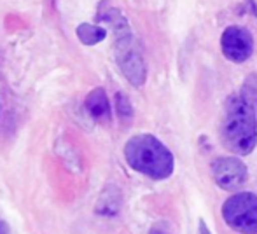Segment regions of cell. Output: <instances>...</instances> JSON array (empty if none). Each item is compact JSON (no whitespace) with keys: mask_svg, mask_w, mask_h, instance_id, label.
Here are the masks:
<instances>
[{"mask_svg":"<svg viewBox=\"0 0 257 234\" xmlns=\"http://www.w3.org/2000/svg\"><path fill=\"white\" fill-rule=\"evenodd\" d=\"M220 138L226 149L234 154L247 156L257 143L255 109L243 100V96H231L226 116L220 126Z\"/></svg>","mask_w":257,"mask_h":234,"instance_id":"obj_1","label":"cell"},{"mask_svg":"<svg viewBox=\"0 0 257 234\" xmlns=\"http://www.w3.org/2000/svg\"><path fill=\"white\" fill-rule=\"evenodd\" d=\"M128 164L139 173L165 180L173 173V154L153 135H137L124 147Z\"/></svg>","mask_w":257,"mask_h":234,"instance_id":"obj_2","label":"cell"},{"mask_svg":"<svg viewBox=\"0 0 257 234\" xmlns=\"http://www.w3.org/2000/svg\"><path fill=\"white\" fill-rule=\"evenodd\" d=\"M222 217L231 229L241 234H257V196L238 192L222 204Z\"/></svg>","mask_w":257,"mask_h":234,"instance_id":"obj_3","label":"cell"},{"mask_svg":"<svg viewBox=\"0 0 257 234\" xmlns=\"http://www.w3.org/2000/svg\"><path fill=\"white\" fill-rule=\"evenodd\" d=\"M115 56H117L119 68L130 81V84L135 88L144 86L147 79V67L144 56L140 55L139 48L133 42L132 34L115 39Z\"/></svg>","mask_w":257,"mask_h":234,"instance_id":"obj_4","label":"cell"},{"mask_svg":"<svg viewBox=\"0 0 257 234\" xmlns=\"http://www.w3.org/2000/svg\"><path fill=\"white\" fill-rule=\"evenodd\" d=\"M220 46H222V55L229 61H234V63L247 61L252 56V51H254L252 35L248 34V30L241 27L226 28L222 39H220Z\"/></svg>","mask_w":257,"mask_h":234,"instance_id":"obj_5","label":"cell"},{"mask_svg":"<svg viewBox=\"0 0 257 234\" xmlns=\"http://www.w3.org/2000/svg\"><path fill=\"white\" fill-rule=\"evenodd\" d=\"M213 180L224 190H234L247 180V166L236 157H219L212 164Z\"/></svg>","mask_w":257,"mask_h":234,"instance_id":"obj_6","label":"cell"},{"mask_svg":"<svg viewBox=\"0 0 257 234\" xmlns=\"http://www.w3.org/2000/svg\"><path fill=\"white\" fill-rule=\"evenodd\" d=\"M86 110L96 121H110V103L102 88H96L86 96Z\"/></svg>","mask_w":257,"mask_h":234,"instance_id":"obj_7","label":"cell"},{"mask_svg":"<svg viewBox=\"0 0 257 234\" xmlns=\"http://www.w3.org/2000/svg\"><path fill=\"white\" fill-rule=\"evenodd\" d=\"M121 192L115 185H107L96 201L95 211L100 217H115L121 210Z\"/></svg>","mask_w":257,"mask_h":234,"instance_id":"obj_8","label":"cell"},{"mask_svg":"<svg viewBox=\"0 0 257 234\" xmlns=\"http://www.w3.org/2000/svg\"><path fill=\"white\" fill-rule=\"evenodd\" d=\"M77 37L82 44L86 46H95L98 42H102L105 37H107V32L100 27H95V25L89 23H82L77 27Z\"/></svg>","mask_w":257,"mask_h":234,"instance_id":"obj_9","label":"cell"},{"mask_svg":"<svg viewBox=\"0 0 257 234\" xmlns=\"http://www.w3.org/2000/svg\"><path fill=\"white\" fill-rule=\"evenodd\" d=\"M56 152H58V156L61 157V161L65 163V166H67L72 173H79V171H81V157H79V154L74 150V147L60 140L56 145Z\"/></svg>","mask_w":257,"mask_h":234,"instance_id":"obj_10","label":"cell"},{"mask_svg":"<svg viewBox=\"0 0 257 234\" xmlns=\"http://www.w3.org/2000/svg\"><path fill=\"white\" fill-rule=\"evenodd\" d=\"M241 96L250 107L257 110V74H250L243 82L241 88Z\"/></svg>","mask_w":257,"mask_h":234,"instance_id":"obj_11","label":"cell"},{"mask_svg":"<svg viewBox=\"0 0 257 234\" xmlns=\"http://www.w3.org/2000/svg\"><path fill=\"white\" fill-rule=\"evenodd\" d=\"M115 110H117V116L121 117V121L130 122L133 117V109L132 102L124 93H115Z\"/></svg>","mask_w":257,"mask_h":234,"instance_id":"obj_12","label":"cell"},{"mask_svg":"<svg viewBox=\"0 0 257 234\" xmlns=\"http://www.w3.org/2000/svg\"><path fill=\"white\" fill-rule=\"evenodd\" d=\"M149 234H172V231H170V225L166 222H158L153 225Z\"/></svg>","mask_w":257,"mask_h":234,"instance_id":"obj_13","label":"cell"},{"mask_svg":"<svg viewBox=\"0 0 257 234\" xmlns=\"http://www.w3.org/2000/svg\"><path fill=\"white\" fill-rule=\"evenodd\" d=\"M198 234H210L208 227H206L205 220H200V227H198Z\"/></svg>","mask_w":257,"mask_h":234,"instance_id":"obj_14","label":"cell"},{"mask_svg":"<svg viewBox=\"0 0 257 234\" xmlns=\"http://www.w3.org/2000/svg\"><path fill=\"white\" fill-rule=\"evenodd\" d=\"M0 234H9V225L4 220H0Z\"/></svg>","mask_w":257,"mask_h":234,"instance_id":"obj_15","label":"cell"}]
</instances>
